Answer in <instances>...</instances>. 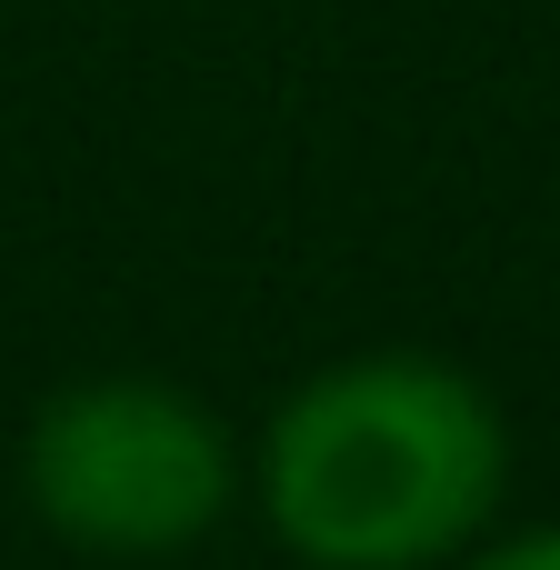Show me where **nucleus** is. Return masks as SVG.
I'll list each match as a JSON object with an SVG mask.
<instances>
[{
	"label": "nucleus",
	"instance_id": "obj_1",
	"mask_svg": "<svg viewBox=\"0 0 560 570\" xmlns=\"http://www.w3.org/2000/svg\"><path fill=\"white\" fill-rule=\"evenodd\" d=\"M511 481L491 391L431 351H361L261 431V511L311 570H431L481 541Z\"/></svg>",
	"mask_w": 560,
	"mask_h": 570
},
{
	"label": "nucleus",
	"instance_id": "obj_3",
	"mask_svg": "<svg viewBox=\"0 0 560 570\" xmlns=\"http://www.w3.org/2000/svg\"><path fill=\"white\" fill-rule=\"evenodd\" d=\"M471 570H560V531H521V541H501V551H481Z\"/></svg>",
	"mask_w": 560,
	"mask_h": 570
},
{
	"label": "nucleus",
	"instance_id": "obj_2",
	"mask_svg": "<svg viewBox=\"0 0 560 570\" xmlns=\"http://www.w3.org/2000/svg\"><path fill=\"white\" fill-rule=\"evenodd\" d=\"M230 481V431L170 381H80L30 421V511L70 551H190L200 531H220Z\"/></svg>",
	"mask_w": 560,
	"mask_h": 570
}]
</instances>
